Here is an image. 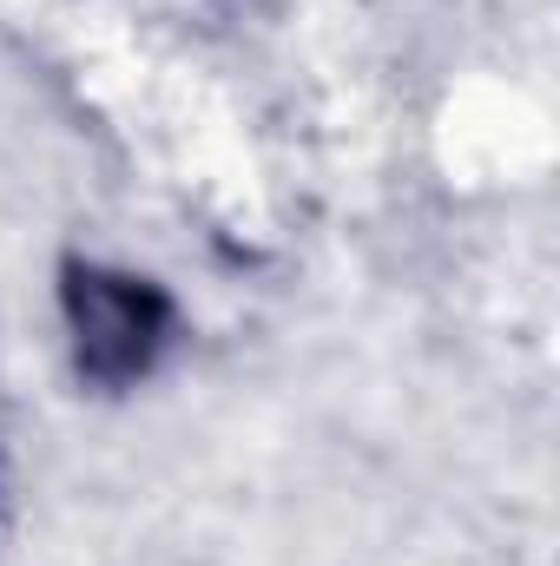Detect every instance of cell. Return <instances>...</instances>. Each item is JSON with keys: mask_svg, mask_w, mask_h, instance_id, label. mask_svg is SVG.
<instances>
[{"mask_svg": "<svg viewBox=\"0 0 560 566\" xmlns=\"http://www.w3.org/2000/svg\"><path fill=\"white\" fill-rule=\"evenodd\" d=\"M60 323H66L73 369L86 382H100V389H139L145 376L158 369V356L172 349L178 310L139 271L66 264V277H60Z\"/></svg>", "mask_w": 560, "mask_h": 566, "instance_id": "obj_1", "label": "cell"}]
</instances>
